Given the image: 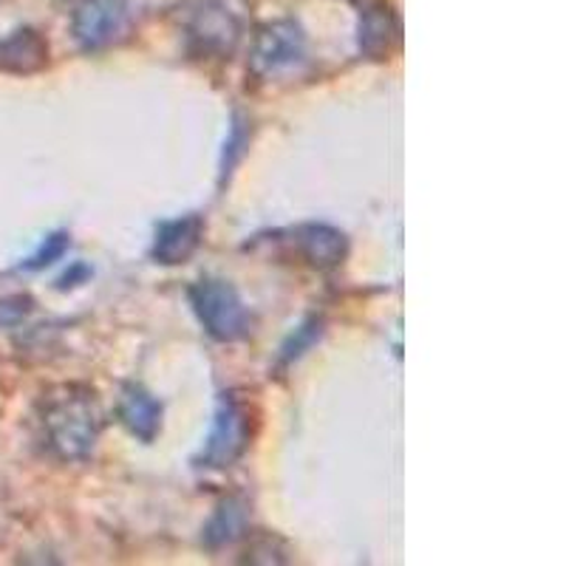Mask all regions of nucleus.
<instances>
[{"instance_id": "obj_7", "label": "nucleus", "mask_w": 566, "mask_h": 566, "mask_svg": "<svg viewBox=\"0 0 566 566\" xmlns=\"http://www.w3.org/2000/svg\"><path fill=\"white\" fill-rule=\"evenodd\" d=\"M205 239V221L201 216H181V219L165 221L156 227V239L150 255L165 266L185 264L187 258L199 250Z\"/></svg>"}, {"instance_id": "obj_1", "label": "nucleus", "mask_w": 566, "mask_h": 566, "mask_svg": "<svg viewBox=\"0 0 566 566\" xmlns=\"http://www.w3.org/2000/svg\"><path fill=\"white\" fill-rule=\"evenodd\" d=\"M43 428L49 448L60 459H85L99 439L103 413L88 388L65 386L57 397L45 399Z\"/></svg>"}, {"instance_id": "obj_6", "label": "nucleus", "mask_w": 566, "mask_h": 566, "mask_svg": "<svg viewBox=\"0 0 566 566\" xmlns=\"http://www.w3.org/2000/svg\"><path fill=\"white\" fill-rule=\"evenodd\" d=\"M128 0H83L74 9L71 32L85 52H99L128 29Z\"/></svg>"}, {"instance_id": "obj_15", "label": "nucleus", "mask_w": 566, "mask_h": 566, "mask_svg": "<svg viewBox=\"0 0 566 566\" xmlns=\"http://www.w3.org/2000/svg\"><path fill=\"white\" fill-rule=\"evenodd\" d=\"M241 145H247V134H244V128H241V125H235V128H232V134H230V142H227V150H230L232 156L224 161V174L232 168V165H235V159H239L241 150H244Z\"/></svg>"}, {"instance_id": "obj_13", "label": "nucleus", "mask_w": 566, "mask_h": 566, "mask_svg": "<svg viewBox=\"0 0 566 566\" xmlns=\"http://www.w3.org/2000/svg\"><path fill=\"white\" fill-rule=\"evenodd\" d=\"M65 250H69V235H65V232H54V235H49V239L43 241V247L29 258L27 266L29 270H43V266L60 261V258L65 255Z\"/></svg>"}, {"instance_id": "obj_8", "label": "nucleus", "mask_w": 566, "mask_h": 566, "mask_svg": "<svg viewBox=\"0 0 566 566\" xmlns=\"http://www.w3.org/2000/svg\"><path fill=\"white\" fill-rule=\"evenodd\" d=\"M292 235L303 261L317 270H335L348 252L346 235L328 224H301Z\"/></svg>"}, {"instance_id": "obj_5", "label": "nucleus", "mask_w": 566, "mask_h": 566, "mask_svg": "<svg viewBox=\"0 0 566 566\" xmlns=\"http://www.w3.org/2000/svg\"><path fill=\"white\" fill-rule=\"evenodd\" d=\"M306 60V38L295 20H275L258 32L252 45V71L258 77H277Z\"/></svg>"}, {"instance_id": "obj_2", "label": "nucleus", "mask_w": 566, "mask_h": 566, "mask_svg": "<svg viewBox=\"0 0 566 566\" xmlns=\"http://www.w3.org/2000/svg\"><path fill=\"white\" fill-rule=\"evenodd\" d=\"M181 27L196 57H230L241 38L239 18L219 0H193L181 14Z\"/></svg>"}, {"instance_id": "obj_11", "label": "nucleus", "mask_w": 566, "mask_h": 566, "mask_svg": "<svg viewBox=\"0 0 566 566\" xmlns=\"http://www.w3.org/2000/svg\"><path fill=\"white\" fill-rule=\"evenodd\" d=\"M119 419L134 437L150 442L161 428V406L142 386H128L119 399Z\"/></svg>"}, {"instance_id": "obj_3", "label": "nucleus", "mask_w": 566, "mask_h": 566, "mask_svg": "<svg viewBox=\"0 0 566 566\" xmlns=\"http://www.w3.org/2000/svg\"><path fill=\"white\" fill-rule=\"evenodd\" d=\"M190 303H193L196 317L207 328V335L221 343L241 340L250 332V312L244 301L227 281L205 277L190 290Z\"/></svg>"}, {"instance_id": "obj_9", "label": "nucleus", "mask_w": 566, "mask_h": 566, "mask_svg": "<svg viewBox=\"0 0 566 566\" xmlns=\"http://www.w3.org/2000/svg\"><path fill=\"white\" fill-rule=\"evenodd\" d=\"M399 18L386 3H374L360 18V52L368 60H388L399 45Z\"/></svg>"}, {"instance_id": "obj_4", "label": "nucleus", "mask_w": 566, "mask_h": 566, "mask_svg": "<svg viewBox=\"0 0 566 566\" xmlns=\"http://www.w3.org/2000/svg\"><path fill=\"white\" fill-rule=\"evenodd\" d=\"M247 444H250V408L235 394H221L199 468H230L244 457Z\"/></svg>"}, {"instance_id": "obj_14", "label": "nucleus", "mask_w": 566, "mask_h": 566, "mask_svg": "<svg viewBox=\"0 0 566 566\" xmlns=\"http://www.w3.org/2000/svg\"><path fill=\"white\" fill-rule=\"evenodd\" d=\"M317 335H321V323H317V321H312V323H306V326L297 328L295 335H292V340L286 343V346H283V360H292V357H301L303 348L312 346Z\"/></svg>"}, {"instance_id": "obj_12", "label": "nucleus", "mask_w": 566, "mask_h": 566, "mask_svg": "<svg viewBox=\"0 0 566 566\" xmlns=\"http://www.w3.org/2000/svg\"><path fill=\"white\" fill-rule=\"evenodd\" d=\"M247 524H250V504L244 499H227L216 507L212 518L207 522L205 527V544L210 549H219L232 544V541H239L244 535Z\"/></svg>"}, {"instance_id": "obj_10", "label": "nucleus", "mask_w": 566, "mask_h": 566, "mask_svg": "<svg viewBox=\"0 0 566 566\" xmlns=\"http://www.w3.org/2000/svg\"><path fill=\"white\" fill-rule=\"evenodd\" d=\"M49 63V43L32 29H20L0 40V71L9 74H34Z\"/></svg>"}]
</instances>
